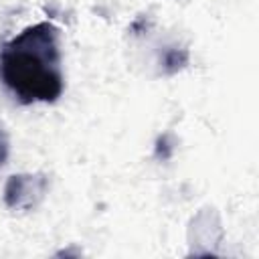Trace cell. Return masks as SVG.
Masks as SVG:
<instances>
[{"label": "cell", "instance_id": "3", "mask_svg": "<svg viewBox=\"0 0 259 259\" xmlns=\"http://www.w3.org/2000/svg\"><path fill=\"white\" fill-rule=\"evenodd\" d=\"M6 156H8V140H6V134L0 127V166L4 164Z\"/></svg>", "mask_w": 259, "mask_h": 259}, {"label": "cell", "instance_id": "1", "mask_svg": "<svg viewBox=\"0 0 259 259\" xmlns=\"http://www.w3.org/2000/svg\"><path fill=\"white\" fill-rule=\"evenodd\" d=\"M0 79L20 103H51L65 89L59 28L49 22L26 26L0 51Z\"/></svg>", "mask_w": 259, "mask_h": 259}, {"label": "cell", "instance_id": "2", "mask_svg": "<svg viewBox=\"0 0 259 259\" xmlns=\"http://www.w3.org/2000/svg\"><path fill=\"white\" fill-rule=\"evenodd\" d=\"M47 178L42 174H18L6 182L4 200L10 208L30 210L47 194Z\"/></svg>", "mask_w": 259, "mask_h": 259}]
</instances>
